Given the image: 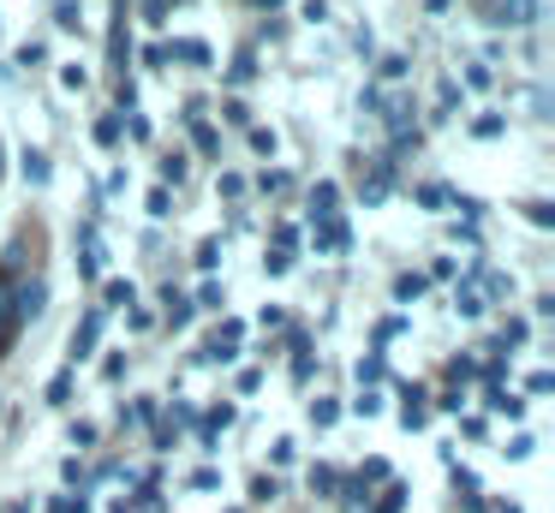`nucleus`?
<instances>
[{
	"label": "nucleus",
	"instance_id": "obj_16",
	"mask_svg": "<svg viewBox=\"0 0 555 513\" xmlns=\"http://www.w3.org/2000/svg\"><path fill=\"white\" fill-rule=\"evenodd\" d=\"M472 131H478V138H502V119H495V114H483Z\"/></svg>",
	"mask_w": 555,
	"mask_h": 513
},
{
	"label": "nucleus",
	"instance_id": "obj_9",
	"mask_svg": "<svg viewBox=\"0 0 555 513\" xmlns=\"http://www.w3.org/2000/svg\"><path fill=\"white\" fill-rule=\"evenodd\" d=\"M85 84H90V72L78 66V60H73V66H61V90H85Z\"/></svg>",
	"mask_w": 555,
	"mask_h": 513
},
{
	"label": "nucleus",
	"instance_id": "obj_5",
	"mask_svg": "<svg viewBox=\"0 0 555 513\" xmlns=\"http://www.w3.org/2000/svg\"><path fill=\"white\" fill-rule=\"evenodd\" d=\"M168 54H180V60H192V66H209V42H173Z\"/></svg>",
	"mask_w": 555,
	"mask_h": 513
},
{
	"label": "nucleus",
	"instance_id": "obj_18",
	"mask_svg": "<svg viewBox=\"0 0 555 513\" xmlns=\"http://www.w3.org/2000/svg\"><path fill=\"white\" fill-rule=\"evenodd\" d=\"M144 18L150 24H168V0H144Z\"/></svg>",
	"mask_w": 555,
	"mask_h": 513
},
{
	"label": "nucleus",
	"instance_id": "obj_10",
	"mask_svg": "<svg viewBox=\"0 0 555 513\" xmlns=\"http://www.w3.org/2000/svg\"><path fill=\"white\" fill-rule=\"evenodd\" d=\"M185 174H192V167H185V155H180V150H173V155H168V162H162V179H173V185H180V179H185Z\"/></svg>",
	"mask_w": 555,
	"mask_h": 513
},
{
	"label": "nucleus",
	"instance_id": "obj_14",
	"mask_svg": "<svg viewBox=\"0 0 555 513\" xmlns=\"http://www.w3.org/2000/svg\"><path fill=\"white\" fill-rule=\"evenodd\" d=\"M168 203H173V197H168V191H162V185H156V191H150V215H156V221H162V215H173V209H168Z\"/></svg>",
	"mask_w": 555,
	"mask_h": 513
},
{
	"label": "nucleus",
	"instance_id": "obj_11",
	"mask_svg": "<svg viewBox=\"0 0 555 513\" xmlns=\"http://www.w3.org/2000/svg\"><path fill=\"white\" fill-rule=\"evenodd\" d=\"M275 496H281L275 477H257V484H251V501H275Z\"/></svg>",
	"mask_w": 555,
	"mask_h": 513
},
{
	"label": "nucleus",
	"instance_id": "obj_15",
	"mask_svg": "<svg viewBox=\"0 0 555 513\" xmlns=\"http://www.w3.org/2000/svg\"><path fill=\"white\" fill-rule=\"evenodd\" d=\"M42 54H49V48H42V42H25V48H18V66H37Z\"/></svg>",
	"mask_w": 555,
	"mask_h": 513
},
{
	"label": "nucleus",
	"instance_id": "obj_3",
	"mask_svg": "<svg viewBox=\"0 0 555 513\" xmlns=\"http://www.w3.org/2000/svg\"><path fill=\"white\" fill-rule=\"evenodd\" d=\"M18 162H25V179H30V185H49V179H54V167H49V155H42V150H25V155H18Z\"/></svg>",
	"mask_w": 555,
	"mask_h": 513
},
{
	"label": "nucleus",
	"instance_id": "obj_7",
	"mask_svg": "<svg viewBox=\"0 0 555 513\" xmlns=\"http://www.w3.org/2000/svg\"><path fill=\"white\" fill-rule=\"evenodd\" d=\"M454 305L466 310V317H478L483 310V298H478V286H454Z\"/></svg>",
	"mask_w": 555,
	"mask_h": 513
},
{
	"label": "nucleus",
	"instance_id": "obj_6",
	"mask_svg": "<svg viewBox=\"0 0 555 513\" xmlns=\"http://www.w3.org/2000/svg\"><path fill=\"white\" fill-rule=\"evenodd\" d=\"M335 418H340V406H335V400H311V424H317V429H328Z\"/></svg>",
	"mask_w": 555,
	"mask_h": 513
},
{
	"label": "nucleus",
	"instance_id": "obj_2",
	"mask_svg": "<svg viewBox=\"0 0 555 513\" xmlns=\"http://www.w3.org/2000/svg\"><path fill=\"white\" fill-rule=\"evenodd\" d=\"M335 203H340L335 179H317V191H311V215H317V221H328V215H335Z\"/></svg>",
	"mask_w": 555,
	"mask_h": 513
},
{
	"label": "nucleus",
	"instance_id": "obj_19",
	"mask_svg": "<svg viewBox=\"0 0 555 513\" xmlns=\"http://www.w3.org/2000/svg\"><path fill=\"white\" fill-rule=\"evenodd\" d=\"M430 7H436V12H442V7H448V0H430Z\"/></svg>",
	"mask_w": 555,
	"mask_h": 513
},
{
	"label": "nucleus",
	"instance_id": "obj_17",
	"mask_svg": "<svg viewBox=\"0 0 555 513\" xmlns=\"http://www.w3.org/2000/svg\"><path fill=\"white\" fill-rule=\"evenodd\" d=\"M108 305H132V281H114L108 286Z\"/></svg>",
	"mask_w": 555,
	"mask_h": 513
},
{
	"label": "nucleus",
	"instance_id": "obj_13",
	"mask_svg": "<svg viewBox=\"0 0 555 513\" xmlns=\"http://www.w3.org/2000/svg\"><path fill=\"white\" fill-rule=\"evenodd\" d=\"M311 489H317V496H328V489H335V472H328V465H317V472H311Z\"/></svg>",
	"mask_w": 555,
	"mask_h": 513
},
{
	"label": "nucleus",
	"instance_id": "obj_8",
	"mask_svg": "<svg viewBox=\"0 0 555 513\" xmlns=\"http://www.w3.org/2000/svg\"><path fill=\"white\" fill-rule=\"evenodd\" d=\"M424 293V274H400V281H395V298H400V305H406V298H418Z\"/></svg>",
	"mask_w": 555,
	"mask_h": 513
},
{
	"label": "nucleus",
	"instance_id": "obj_12",
	"mask_svg": "<svg viewBox=\"0 0 555 513\" xmlns=\"http://www.w3.org/2000/svg\"><path fill=\"white\" fill-rule=\"evenodd\" d=\"M54 12H61V18H54V24H61V30H78V0H61V7H54Z\"/></svg>",
	"mask_w": 555,
	"mask_h": 513
},
{
	"label": "nucleus",
	"instance_id": "obj_1",
	"mask_svg": "<svg viewBox=\"0 0 555 513\" xmlns=\"http://www.w3.org/2000/svg\"><path fill=\"white\" fill-rule=\"evenodd\" d=\"M96 334H102V310H85V322L73 329V364L96 352Z\"/></svg>",
	"mask_w": 555,
	"mask_h": 513
},
{
	"label": "nucleus",
	"instance_id": "obj_4",
	"mask_svg": "<svg viewBox=\"0 0 555 513\" xmlns=\"http://www.w3.org/2000/svg\"><path fill=\"white\" fill-rule=\"evenodd\" d=\"M168 322H173V329H185V322H192V298H180L173 286H168Z\"/></svg>",
	"mask_w": 555,
	"mask_h": 513
}]
</instances>
